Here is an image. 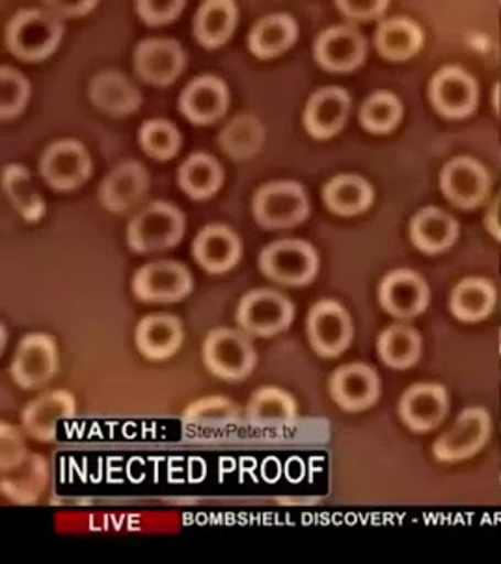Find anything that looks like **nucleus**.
<instances>
[{"mask_svg":"<svg viewBox=\"0 0 501 564\" xmlns=\"http://www.w3.org/2000/svg\"><path fill=\"white\" fill-rule=\"evenodd\" d=\"M64 37V23L47 8H23L8 21L4 40L13 56L23 62H42L55 53Z\"/></svg>","mask_w":501,"mask_h":564,"instance_id":"nucleus-1","label":"nucleus"},{"mask_svg":"<svg viewBox=\"0 0 501 564\" xmlns=\"http://www.w3.org/2000/svg\"><path fill=\"white\" fill-rule=\"evenodd\" d=\"M187 229V218L177 205L170 202H152L131 218L128 226V247L134 253L164 252L182 242Z\"/></svg>","mask_w":501,"mask_h":564,"instance_id":"nucleus-2","label":"nucleus"},{"mask_svg":"<svg viewBox=\"0 0 501 564\" xmlns=\"http://www.w3.org/2000/svg\"><path fill=\"white\" fill-rule=\"evenodd\" d=\"M204 366L226 382L248 379L258 364V352L247 332L218 326L207 334L202 347Z\"/></svg>","mask_w":501,"mask_h":564,"instance_id":"nucleus-3","label":"nucleus"},{"mask_svg":"<svg viewBox=\"0 0 501 564\" xmlns=\"http://www.w3.org/2000/svg\"><path fill=\"white\" fill-rule=\"evenodd\" d=\"M252 215L263 229H290L309 217L308 194L296 181H271L252 198Z\"/></svg>","mask_w":501,"mask_h":564,"instance_id":"nucleus-4","label":"nucleus"},{"mask_svg":"<svg viewBox=\"0 0 501 564\" xmlns=\"http://www.w3.org/2000/svg\"><path fill=\"white\" fill-rule=\"evenodd\" d=\"M258 263L269 280L290 288L308 285L319 271V256L303 239L274 240L261 250Z\"/></svg>","mask_w":501,"mask_h":564,"instance_id":"nucleus-5","label":"nucleus"},{"mask_svg":"<svg viewBox=\"0 0 501 564\" xmlns=\"http://www.w3.org/2000/svg\"><path fill=\"white\" fill-rule=\"evenodd\" d=\"M295 318L293 302L276 289H252L242 294L237 306L236 321L248 336H279L290 328Z\"/></svg>","mask_w":501,"mask_h":564,"instance_id":"nucleus-6","label":"nucleus"},{"mask_svg":"<svg viewBox=\"0 0 501 564\" xmlns=\"http://www.w3.org/2000/svg\"><path fill=\"white\" fill-rule=\"evenodd\" d=\"M40 175L53 191L72 193L90 180L91 156L79 140H56L40 156Z\"/></svg>","mask_w":501,"mask_h":564,"instance_id":"nucleus-7","label":"nucleus"},{"mask_svg":"<svg viewBox=\"0 0 501 564\" xmlns=\"http://www.w3.org/2000/svg\"><path fill=\"white\" fill-rule=\"evenodd\" d=\"M131 289L140 302L174 304L193 293L194 278L185 264L161 259L140 267L134 272Z\"/></svg>","mask_w":501,"mask_h":564,"instance_id":"nucleus-8","label":"nucleus"},{"mask_svg":"<svg viewBox=\"0 0 501 564\" xmlns=\"http://www.w3.org/2000/svg\"><path fill=\"white\" fill-rule=\"evenodd\" d=\"M58 371V347L48 334L34 332L19 341L10 366V377L23 390H36L53 380Z\"/></svg>","mask_w":501,"mask_h":564,"instance_id":"nucleus-9","label":"nucleus"},{"mask_svg":"<svg viewBox=\"0 0 501 564\" xmlns=\"http://www.w3.org/2000/svg\"><path fill=\"white\" fill-rule=\"evenodd\" d=\"M306 332L315 352L325 358H336L345 352L355 336L349 313L341 304L330 299L317 302L309 310Z\"/></svg>","mask_w":501,"mask_h":564,"instance_id":"nucleus-10","label":"nucleus"},{"mask_svg":"<svg viewBox=\"0 0 501 564\" xmlns=\"http://www.w3.org/2000/svg\"><path fill=\"white\" fill-rule=\"evenodd\" d=\"M134 72L144 83L170 86L187 66V55L182 43L170 37H148L134 48Z\"/></svg>","mask_w":501,"mask_h":564,"instance_id":"nucleus-11","label":"nucleus"},{"mask_svg":"<svg viewBox=\"0 0 501 564\" xmlns=\"http://www.w3.org/2000/svg\"><path fill=\"white\" fill-rule=\"evenodd\" d=\"M230 99V88L222 78L204 73L183 88L179 112L194 126H213L228 112Z\"/></svg>","mask_w":501,"mask_h":564,"instance_id":"nucleus-12","label":"nucleus"},{"mask_svg":"<svg viewBox=\"0 0 501 564\" xmlns=\"http://www.w3.org/2000/svg\"><path fill=\"white\" fill-rule=\"evenodd\" d=\"M150 191V172L137 159L116 164L97 188V199L110 213H126L144 199Z\"/></svg>","mask_w":501,"mask_h":564,"instance_id":"nucleus-13","label":"nucleus"},{"mask_svg":"<svg viewBox=\"0 0 501 564\" xmlns=\"http://www.w3.org/2000/svg\"><path fill=\"white\" fill-rule=\"evenodd\" d=\"M193 256L209 274H226L241 261V237L228 224H207L194 237Z\"/></svg>","mask_w":501,"mask_h":564,"instance_id":"nucleus-14","label":"nucleus"},{"mask_svg":"<svg viewBox=\"0 0 501 564\" xmlns=\"http://www.w3.org/2000/svg\"><path fill=\"white\" fill-rule=\"evenodd\" d=\"M77 414V401L67 390L45 391L29 402L21 412L24 433L37 442H53L62 421Z\"/></svg>","mask_w":501,"mask_h":564,"instance_id":"nucleus-15","label":"nucleus"},{"mask_svg":"<svg viewBox=\"0 0 501 564\" xmlns=\"http://www.w3.org/2000/svg\"><path fill=\"white\" fill-rule=\"evenodd\" d=\"M330 395L339 409L362 412L373 406L381 395V380L373 367L347 364L336 369L330 379Z\"/></svg>","mask_w":501,"mask_h":564,"instance_id":"nucleus-16","label":"nucleus"},{"mask_svg":"<svg viewBox=\"0 0 501 564\" xmlns=\"http://www.w3.org/2000/svg\"><path fill=\"white\" fill-rule=\"evenodd\" d=\"M366 53L368 45L362 34L347 24H336L323 31L314 47L317 64L328 72L338 73L357 69L366 58Z\"/></svg>","mask_w":501,"mask_h":564,"instance_id":"nucleus-17","label":"nucleus"},{"mask_svg":"<svg viewBox=\"0 0 501 564\" xmlns=\"http://www.w3.org/2000/svg\"><path fill=\"white\" fill-rule=\"evenodd\" d=\"M379 301L393 317H416L429 304V288L416 272L397 269L382 280Z\"/></svg>","mask_w":501,"mask_h":564,"instance_id":"nucleus-18","label":"nucleus"},{"mask_svg":"<svg viewBox=\"0 0 501 564\" xmlns=\"http://www.w3.org/2000/svg\"><path fill=\"white\" fill-rule=\"evenodd\" d=\"M490 417L484 410H466L459 421L436 440L435 456L444 463H455L476 455L489 440Z\"/></svg>","mask_w":501,"mask_h":564,"instance_id":"nucleus-19","label":"nucleus"},{"mask_svg":"<svg viewBox=\"0 0 501 564\" xmlns=\"http://www.w3.org/2000/svg\"><path fill=\"white\" fill-rule=\"evenodd\" d=\"M88 96L97 110L115 118L134 115L144 101L139 86L126 73L116 69L94 75L88 86Z\"/></svg>","mask_w":501,"mask_h":564,"instance_id":"nucleus-20","label":"nucleus"},{"mask_svg":"<svg viewBox=\"0 0 501 564\" xmlns=\"http://www.w3.org/2000/svg\"><path fill=\"white\" fill-rule=\"evenodd\" d=\"M48 477L51 469L47 458L29 453L18 466L0 471V490L13 505L29 507L36 505L47 490Z\"/></svg>","mask_w":501,"mask_h":564,"instance_id":"nucleus-21","label":"nucleus"},{"mask_svg":"<svg viewBox=\"0 0 501 564\" xmlns=\"http://www.w3.org/2000/svg\"><path fill=\"white\" fill-rule=\"evenodd\" d=\"M350 96L344 88L327 86L309 97L304 109V127L317 140L336 137L349 118Z\"/></svg>","mask_w":501,"mask_h":564,"instance_id":"nucleus-22","label":"nucleus"},{"mask_svg":"<svg viewBox=\"0 0 501 564\" xmlns=\"http://www.w3.org/2000/svg\"><path fill=\"white\" fill-rule=\"evenodd\" d=\"M185 330L179 317L172 313H152L140 318L134 343L140 355L152 361H164L182 348Z\"/></svg>","mask_w":501,"mask_h":564,"instance_id":"nucleus-23","label":"nucleus"},{"mask_svg":"<svg viewBox=\"0 0 501 564\" xmlns=\"http://www.w3.org/2000/svg\"><path fill=\"white\" fill-rule=\"evenodd\" d=\"M440 185L449 202L471 209L481 204L489 193L490 177L478 161L460 156L446 164L442 172Z\"/></svg>","mask_w":501,"mask_h":564,"instance_id":"nucleus-24","label":"nucleus"},{"mask_svg":"<svg viewBox=\"0 0 501 564\" xmlns=\"http://www.w3.org/2000/svg\"><path fill=\"white\" fill-rule=\"evenodd\" d=\"M431 101L447 118L470 115L478 101V88L470 75L457 67H446L436 73L431 83Z\"/></svg>","mask_w":501,"mask_h":564,"instance_id":"nucleus-25","label":"nucleus"},{"mask_svg":"<svg viewBox=\"0 0 501 564\" xmlns=\"http://www.w3.org/2000/svg\"><path fill=\"white\" fill-rule=\"evenodd\" d=\"M447 409L449 402L446 390L436 384L412 386L399 402V415L416 433H425L440 425Z\"/></svg>","mask_w":501,"mask_h":564,"instance_id":"nucleus-26","label":"nucleus"},{"mask_svg":"<svg viewBox=\"0 0 501 564\" xmlns=\"http://www.w3.org/2000/svg\"><path fill=\"white\" fill-rule=\"evenodd\" d=\"M298 40V24L290 13H269L248 32L247 43L252 55L271 61L284 55Z\"/></svg>","mask_w":501,"mask_h":564,"instance_id":"nucleus-27","label":"nucleus"},{"mask_svg":"<svg viewBox=\"0 0 501 564\" xmlns=\"http://www.w3.org/2000/svg\"><path fill=\"white\" fill-rule=\"evenodd\" d=\"M239 23V8L233 0H206L194 15V37L206 48H218L230 42Z\"/></svg>","mask_w":501,"mask_h":564,"instance_id":"nucleus-28","label":"nucleus"},{"mask_svg":"<svg viewBox=\"0 0 501 564\" xmlns=\"http://www.w3.org/2000/svg\"><path fill=\"white\" fill-rule=\"evenodd\" d=\"M296 401L291 393L276 386H261L250 395L247 421L260 429H284L295 423Z\"/></svg>","mask_w":501,"mask_h":564,"instance_id":"nucleus-29","label":"nucleus"},{"mask_svg":"<svg viewBox=\"0 0 501 564\" xmlns=\"http://www.w3.org/2000/svg\"><path fill=\"white\" fill-rule=\"evenodd\" d=\"M177 185L196 202L213 198L224 185L222 164L206 151H196L177 170Z\"/></svg>","mask_w":501,"mask_h":564,"instance_id":"nucleus-30","label":"nucleus"},{"mask_svg":"<svg viewBox=\"0 0 501 564\" xmlns=\"http://www.w3.org/2000/svg\"><path fill=\"white\" fill-rule=\"evenodd\" d=\"M2 191L13 209L18 210L19 217L26 223L34 224L45 217V199L32 180L31 170L23 164H8L7 169L2 170Z\"/></svg>","mask_w":501,"mask_h":564,"instance_id":"nucleus-31","label":"nucleus"},{"mask_svg":"<svg viewBox=\"0 0 501 564\" xmlns=\"http://www.w3.org/2000/svg\"><path fill=\"white\" fill-rule=\"evenodd\" d=\"M459 226L436 207L417 210L411 223V239L422 252L438 253L454 245Z\"/></svg>","mask_w":501,"mask_h":564,"instance_id":"nucleus-32","label":"nucleus"},{"mask_svg":"<svg viewBox=\"0 0 501 564\" xmlns=\"http://www.w3.org/2000/svg\"><path fill=\"white\" fill-rule=\"evenodd\" d=\"M323 199L339 217H357L373 204V188L360 175H336L323 188Z\"/></svg>","mask_w":501,"mask_h":564,"instance_id":"nucleus-33","label":"nucleus"},{"mask_svg":"<svg viewBox=\"0 0 501 564\" xmlns=\"http://www.w3.org/2000/svg\"><path fill=\"white\" fill-rule=\"evenodd\" d=\"M379 55L386 61L405 62L417 55L423 45V32L412 19H388L374 34Z\"/></svg>","mask_w":501,"mask_h":564,"instance_id":"nucleus-34","label":"nucleus"},{"mask_svg":"<svg viewBox=\"0 0 501 564\" xmlns=\"http://www.w3.org/2000/svg\"><path fill=\"white\" fill-rule=\"evenodd\" d=\"M220 150L233 161H247L265 144V127L254 115H239L224 126L217 139Z\"/></svg>","mask_w":501,"mask_h":564,"instance_id":"nucleus-35","label":"nucleus"},{"mask_svg":"<svg viewBox=\"0 0 501 564\" xmlns=\"http://www.w3.org/2000/svg\"><path fill=\"white\" fill-rule=\"evenodd\" d=\"M379 355L392 369H409L422 355V337L411 326H388L379 336Z\"/></svg>","mask_w":501,"mask_h":564,"instance_id":"nucleus-36","label":"nucleus"},{"mask_svg":"<svg viewBox=\"0 0 501 564\" xmlns=\"http://www.w3.org/2000/svg\"><path fill=\"white\" fill-rule=\"evenodd\" d=\"M494 304V288L478 278L459 283L451 294V310L462 321H479L487 317Z\"/></svg>","mask_w":501,"mask_h":564,"instance_id":"nucleus-37","label":"nucleus"},{"mask_svg":"<svg viewBox=\"0 0 501 564\" xmlns=\"http://www.w3.org/2000/svg\"><path fill=\"white\" fill-rule=\"evenodd\" d=\"M241 409L228 397L211 395L190 402L183 412V423L187 426H230L241 421Z\"/></svg>","mask_w":501,"mask_h":564,"instance_id":"nucleus-38","label":"nucleus"},{"mask_svg":"<svg viewBox=\"0 0 501 564\" xmlns=\"http://www.w3.org/2000/svg\"><path fill=\"white\" fill-rule=\"evenodd\" d=\"M182 132L166 118H152L140 126V148L155 161L174 159L182 150Z\"/></svg>","mask_w":501,"mask_h":564,"instance_id":"nucleus-39","label":"nucleus"},{"mask_svg":"<svg viewBox=\"0 0 501 564\" xmlns=\"http://www.w3.org/2000/svg\"><path fill=\"white\" fill-rule=\"evenodd\" d=\"M403 118V105L390 91H377L363 101L360 109V123L374 134H386L399 126Z\"/></svg>","mask_w":501,"mask_h":564,"instance_id":"nucleus-40","label":"nucleus"},{"mask_svg":"<svg viewBox=\"0 0 501 564\" xmlns=\"http://www.w3.org/2000/svg\"><path fill=\"white\" fill-rule=\"evenodd\" d=\"M31 80L15 67H0V116L13 120L23 115L31 99Z\"/></svg>","mask_w":501,"mask_h":564,"instance_id":"nucleus-41","label":"nucleus"},{"mask_svg":"<svg viewBox=\"0 0 501 564\" xmlns=\"http://www.w3.org/2000/svg\"><path fill=\"white\" fill-rule=\"evenodd\" d=\"M185 7V0H139L137 13L145 24L163 26L179 18Z\"/></svg>","mask_w":501,"mask_h":564,"instance_id":"nucleus-42","label":"nucleus"},{"mask_svg":"<svg viewBox=\"0 0 501 564\" xmlns=\"http://www.w3.org/2000/svg\"><path fill=\"white\" fill-rule=\"evenodd\" d=\"M29 455L23 434L7 421L0 423V471L18 466Z\"/></svg>","mask_w":501,"mask_h":564,"instance_id":"nucleus-43","label":"nucleus"},{"mask_svg":"<svg viewBox=\"0 0 501 564\" xmlns=\"http://www.w3.org/2000/svg\"><path fill=\"white\" fill-rule=\"evenodd\" d=\"M338 10L350 19H374L384 13L386 0H339Z\"/></svg>","mask_w":501,"mask_h":564,"instance_id":"nucleus-44","label":"nucleus"},{"mask_svg":"<svg viewBox=\"0 0 501 564\" xmlns=\"http://www.w3.org/2000/svg\"><path fill=\"white\" fill-rule=\"evenodd\" d=\"M99 7L97 0H45L43 8H47L48 12L56 13L58 18H85L91 10H96Z\"/></svg>","mask_w":501,"mask_h":564,"instance_id":"nucleus-45","label":"nucleus"}]
</instances>
